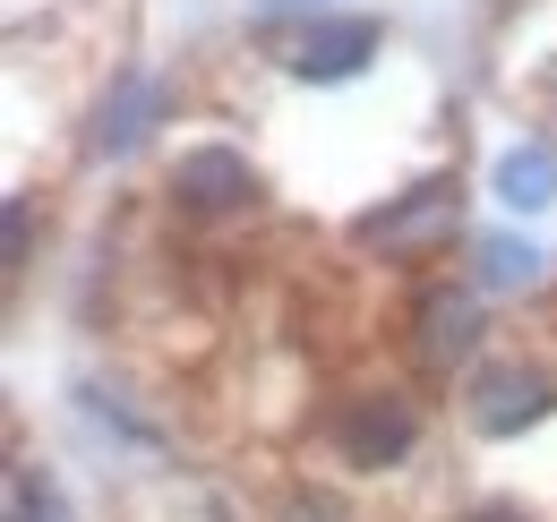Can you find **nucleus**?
Returning <instances> with one entry per match:
<instances>
[{"label":"nucleus","instance_id":"nucleus-1","mask_svg":"<svg viewBox=\"0 0 557 522\" xmlns=\"http://www.w3.org/2000/svg\"><path fill=\"white\" fill-rule=\"evenodd\" d=\"M455 232H463V181L455 172H420L404 197H386V206H369L351 223V240L386 249V258H437Z\"/></svg>","mask_w":557,"mask_h":522},{"label":"nucleus","instance_id":"nucleus-2","mask_svg":"<svg viewBox=\"0 0 557 522\" xmlns=\"http://www.w3.org/2000/svg\"><path fill=\"white\" fill-rule=\"evenodd\" d=\"M326 437H335V455H344L351 471L386 480V471H404V462L420 455V402L404 386H360V394L335 402Z\"/></svg>","mask_w":557,"mask_h":522},{"label":"nucleus","instance_id":"nucleus-3","mask_svg":"<svg viewBox=\"0 0 557 522\" xmlns=\"http://www.w3.org/2000/svg\"><path fill=\"white\" fill-rule=\"evenodd\" d=\"M549 411H557V377L541 360H481L463 377V420L488 446H515V437L549 428Z\"/></svg>","mask_w":557,"mask_h":522},{"label":"nucleus","instance_id":"nucleus-4","mask_svg":"<svg viewBox=\"0 0 557 522\" xmlns=\"http://www.w3.org/2000/svg\"><path fill=\"white\" fill-rule=\"evenodd\" d=\"M163 121H172V77L129 61V69L103 77V95H95V112H86V154H95V163H129Z\"/></svg>","mask_w":557,"mask_h":522},{"label":"nucleus","instance_id":"nucleus-5","mask_svg":"<svg viewBox=\"0 0 557 522\" xmlns=\"http://www.w3.org/2000/svg\"><path fill=\"white\" fill-rule=\"evenodd\" d=\"M163 197H172L189 223H232V214H249V206L267 197V181H258V163H249L240 146L207 137V146H181V154H172Z\"/></svg>","mask_w":557,"mask_h":522},{"label":"nucleus","instance_id":"nucleus-6","mask_svg":"<svg viewBox=\"0 0 557 522\" xmlns=\"http://www.w3.org/2000/svg\"><path fill=\"white\" fill-rule=\"evenodd\" d=\"M481 334H488V309H481V283H429L412 300V360L429 377H455V369H481Z\"/></svg>","mask_w":557,"mask_h":522},{"label":"nucleus","instance_id":"nucleus-7","mask_svg":"<svg viewBox=\"0 0 557 522\" xmlns=\"http://www.w3.org/2000/svg\"><path fill=\"white\" fill-rule=\"evenodd\" d=\"M386 52V26L369 17V9H351V17H309L300 35H292V77L300 86H351L360 69Z\"/></svg>","mask_w":557,"mask_h":522},{"label":"nucleus","instance_id":"nucleus-8","mask_svg":"<svg viewBox=\"0 0 557 522\" xmlns=\"http://www.w3.org/2000/svg\"><path fill=\"white\" fill-rule=\"evenodd\" d=\"M488 197L506 214H549L557 206V146L549 137H515L497 163H488Z\"/></svg>","mask_w":557,"mask_h":522},{"label":"nucleus","instance_id":"nucleus-9","mask_svg":"<svg viewBox=\"0 0 557 522\" xmlns=\"http://www.w3.org/2000/svg\"><path fill=\"white\" fill-rule=\"evenodd\" d=\"M541 274H549L541 240H515V232H481L472 240V283L481 291H541Z\"/></svg>","mask_w":557,"mask_h":522},{"label":"nucleus","instance_id":"nucleus-10","mask_svg":"<svg viewBox=\"0 0 557 522\" xmlns=\"http://www.w3.org/2000/svg\"><path fill=\"white\" fill-rule=\"evenodd\" d=\"M9 522H77L70 497H61V480L44 471V462H9Z\"/></svg>","mask_w":557,"mask_h":522},{"label":"nucleus","instance_id":"nucleus-11","mask_svg":"<svg viewBox=\"0 0 557 522\" xmlns=\"http://www.w3.org/2000/svg\"><path fill=\"white\" fill-rule=\"evenodd\" d=\"M275 522H360V514H351L335 488H292V497L275 506Z\"/></svg>","mask_w":557,"mask_h":522},{"label":"nucleus","instance_id":"nucleus-12","mask_svg":"<svg viewBox=\"0 0 557 522\" xmlns=\"http://www.w3.org/2000/svg\"><path fill=\"white\" fill-rule=\"evenodd\" d=\"M26 258H35V197L17 189L9 197V274H26Z\"/></svg>","mask_w":557,"mask_h":522},{"label":"nucleus","instance_id":"nucleus-13","mask_svg":"<svg viewBox=\"0 0 557 522\" xmlns=\"http://www.w3.org/2000/svg\"><path fill=\"white\" fill-rule=\"evenodd\" d=\"M249 9H258V17H300V9H309V17H326V0H249Z\"/></svg>","mask_w":557,"mask_h":522},{"label":"nucleus","instance_id":"nucleus-14","mask_svg":"<svg viewBox=\"0 0 557 522\" xmlns=\"http://www.w3.org/2000/svg\"><path fill=\"white\" fill-rule=\"evenodd\" d=\"M455 522H523L515 506H472V514H455Z\"/></svg>","mask_w":557,"mask_h":522}]
</instances>
